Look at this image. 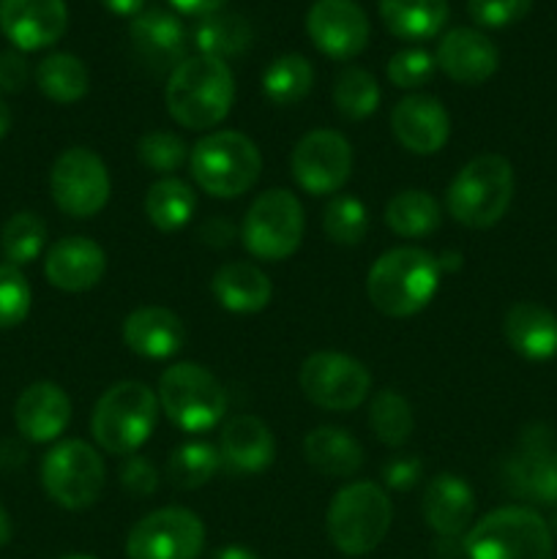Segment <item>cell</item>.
Wrapping results in <instances>:
<instances>
[{
  "label": "cell",
  "instance_id": "1",
  "mask_svg": "<svg viewBox=\"0 0 557 559\" xmlns=\"http://www.w3.org/2000/svg\"><path fill=\"white\" fill-rule=\"evenodd\" d=\"M440 260L418 246L391 249L371 265L366 295L380 314L402 320L424 311L440 287Z\"/></svg>",
  "mask_w": 557,
  "mask_h": 559
},
{
  "label": "cell",
  "instance_id": "2",
  "mask_svg": "<svg viewBox=\"0 0 557 559\" xmlns=\"http://www.w3.org/2000/svg\"><path fill=\"white\" fill-rule=\"evenodd\" d=\"M167 112L183 129L205 131L222 123L235 102L233 71L224 60L194 55L169 74L164 91Z\"/></svg>",
  "mask_w": 557,
  "mask_h": 559
},
{
  "label": "cell",
  "instance_id": "3",
  "mask_svg": "<svg viewBox=\"0 0 557 559\" xmlns=\"http://www.w3.org/2000/svg\"><path fill=\"white\" fill-rule=\"evenodd\" d=\"M513 200V167L506 156L484 153L464 164L446 191V207L462 227L489 229Z\"/></svg>",
  "mask_w": 557,
  "mask_h": 559
},
{
  "label": "cell",
  "instance_id": "4",
  "mask_svg": "<svg viewBox=\"0 0 557 559\" xmlns=\"http://www.w3.org/2000/svg\"><path fill=\"white\" fill-rule=\"evenodd\" d=\"M158 409V396L151 388L131 380L118 382L93 407V440L112 456H131L156 429Z\"/></svg>",
  "mask_w": 557,
  "mask_h": 559
},
{
  "label": "cell",
  "instance_id": "5",
  "mask_svg": "<svg viewBox=\"0 0 557 559\" xmlns=\"http://www.w3.org/2000/svg\"><path fill=\"white\" fill-rule=\"evenodd\" d=\"M191 178L205 194L235 200L260 180V147L240 131H213L191 147Z\"/></svg>",
  "mask_w": 557,
  "mask_h": 559
},
{
  "label": "cell",
  "instance_id": "6",
  "mask_svg": "<svg viewBox=\"0 0 557 559\" xmlns=\"http://www.w3.org/2000/svg\"><path fill=\"white\" fill-rule=\"evenodd\" d=\"M393 508L386 491L369 480L344 486L328 508V538L342 555L364 557L386 540Z\"/></svg>",
  "mask_w": 557,
  "mask_h": 559
},
{
  "label": "cell",
  "instance_id": "7",
  "mask_svg": "<svg viewBox=\"0 0 557 559\" xmlns=\"http://www.w3.org/2000/svg\"><path fill=\"white\" fill-rule=\"evenodd\" d=\"M467 559H555V540L530 508H500L481 519L464 540Z\"/></svg>",
  "mask_w": 557,
  "mask_h": 559
},
{
  "label": "cell",
  "instance_id": "8",
  "mask_svg": "<svg viewBox=\"0 0 557 559\" xmlns=\"http://www.w3.org/2000/svg\"><path fill=\"white\" fill-rule=\"evenodd\" d=\"M158 407L189 435L211 431L227 413V391L200 364H175L158 380Z\"/></svg>",
  "mask_w": 557,
  "mask_h": 559
},
{
  "label": "cell",
  "instance_id": "9",
  "mask_svg": "<svg viewBox=\"0 0 557 559\" xmlns=\"http://www.w3.org/2000/svg\"><path fill=\"white\" fill-rule=\"evenodd\" d=\"M304 205L287 189H271L246 211L240 238L246 251L262 262L289 260L304 240Z\"/></svg>",
  "mask_w": 557,
  "mask_h": 559
},
{
  "label": "cell",
  "instance_id": "10",
  "mask_svg": "<svg viewBox=\"0 0 557 559\" xmlns=\"http://www.w3.org/2000/svg\"><path fill=\"white\" fill-rule=\"evenodd\" d=\"M42 484L49 500L60 508L85 511L102 497L107 469L96 448L82 440H66L44 456Z\"/></svg>",
  "mask_w": 557,
  "mask_h": 559
},
{
  "label": "cell",
  "instance_id": "11",
  "mask_svg": "<svg viewBox=\"0 0 557 559\" xmlns=\"http://www.w3.org/2000/svg\"><path fill=\"white\" fill-rule=\"evenodd\" d=\"M107 164L91 147H69L49 173L52 202L71 218H93L109 202Z\"/></svg>",
  "mask_w": 557,
  "mask_h": 559
},
{
  "label": "cell",
  "instance_id": "12",
  "mask_svg": "<svg viewBox=\"0 0 557 559\" xmlns=\"http://www.w3.org/2000/svg\"><path fill=\"white\" fill-rule=\"evenodd\" d=\"M300 391L311 404L331 413L358 409L371 391V374L360 360L344 353H315L300 366Z\"/></svg>",
  "mask_w": 557,
  "mask_h": 559
},
{
  "label": "cell",
  "instance_id": "13",
  "mask_svg": "<svg viewBox=\"0 0 557 559\" xmlns=\"http://www.w3.org/2000/svg\"><path fill=\"white\" fill-rule=\"evenodd\" d=\"M205 549V524L186 508L147 513L126 538L129 559H197Z\"/></svg>",
  "mask_w": 557,
  "mask_h": 559
},
{
  "label": "cell",
  "instance_id": "14",
  "mask_svg": "<svg viewBox=\"0 0 557 559\" xmlns=\"http://www.w3.org/2000/svg\"><path fill=\"white\" fill-rule=\"evenodd\" d=\"M289 167H293L295 183L306 194H336L353 173V147L339 131L315 129L295 145Z\"/></svg>",
  "mask_w": 557,
  "mask_h": 559
},
{
  "label": "cell",
  "instance_id": "15",
  "mask_svg": "<svg viewBox=\"0 0 557 559\" xmlns=\"http://www.w3.org/2000/svg\"><path fill=\"white\" fill-rule=\"evenodd\" d=\"M306 31L322 55L349 60L369 44V16L353 0H315L306 14Z\"/></svg>",
  "mask_w": 557,
  "mask_h": 559
},
{
  "label": "cell",
  "instance_id": "16",
  "mask_svg": "<svg viewBox=\"0 0 557 559\" xmlns=\"http://www.w3.org/2000/svg\"><path fill=\"white\" fill-rule=\"evenodd\" d=\"M69 25L66 0H0V31L20 52L52 47Z\"/></svg>",
  "mask_w": 557,
  "mask_h": 559
},
{
  "label": "cell",
  "instance_id": "17",
  "mask_svg": "<svg viewBox=\"0 0 557 559\" xmlns=\"http://www.w3.org/2000/svg\"><path fill=\"white\" fill-rule=\"evenodd\" d=\"M129 41L137 60L151 71L173 74L186 60V27L175 14L164 9H147L129 25Z\"/></svg>",
  "mask_w": 557,
  "mask_h": 559
},
{
  "label": "cell",
  "instance_id": "18",
  "mask_svg": "<svg viewBox=\"0 0 557 559\" xmlns=\"http://www.w3.org/2000/svg\"><path fill=\"white\" fill-rule=\"evenodd\" d=\"M391 129L399 145L407 147L410 153L431 156L446 147L448 136H451V118L440 98L415 93L393 107Z\"/></svg>",
  "mask_w": 557,
  "mask_h": 559
},
{
  "label": "cell",
  "instance_id": "19",
  "mask_svg": "<svg viewBox=\"0 0 557 559\" xmlns=\"http://www.w3.org/2000/svg\"><path fill=\"white\" fill-rule=\"evenodd\" d=\"M437 69L459 85H481L500 66V52L489 36L473 27H453L437 44Z\"/></svg>",
  "mask_w": 557,
  "mask_h": 559
},
{
  "label": "cell",
  "instance_id": "20",
  "mask_svg": "<svg viewBox=\"0 0 557 559\" xmlns=\"http://www.w3.org/2000/svg\"><path fill=\"white\" fill-rule=\"evenodd\" d=\"M104 271H107L104 249L96 240L82 238V235H71L52 243L44 260L47 282L63 293H87L102 282Z\"/></svg>",
  "mask_w": 557,
  "mask_h": 559
},
{
  "label": "cell",
  "instance_id": "21",
  "mask_svg": "<svg viewBox=\"0 0 557 559\" xmlns=\"http://www.w3.org/2000/svg\"><path fill=\"white\" fill-rule=\"evenodd\" d=\"M222 467L233 475H257L276 459V440L271 429L254 415H235L227 420L218 440Z\"/></svg>",
  "mask_w": 557,
  "mask_h": 559
},
{
  "label": "cell",
  "instance_id": "22",
  "mask_svg": "<svg viewBox=\"0 0 557 559\" xmlns=\"http://www.w3.org/2000/svg\"><path fill=\"white\" fill-rule=\"evenodd\" d=\"M71 420V402L55 382H33L14 404V424L31 442H52Z\"/></svg>",
  "mask_w": 557,
  "mask_h": 559
},
{
  "label": "cell",
  "instance_id": "23",
  "mask_svg": "<svg viewBox=\"0 0 557 559\" xmlns=\"http://www.w3.org/2000/svg\"><path fill=\"white\" fill-rule=\"evenodd\" d=\"M123 342L140 358L167 360L186 344V325L164 306H140L123 320Z\"/></svg>",
  "mask_w": 557,
  "mask_h": 559
},
{
  "label": "cell",
  "instance_id": "24",
  "mask_svg": "<svg viewBox=\"0 0 557 559\" xmlns=\"http://www.w3.org/2000/svg\"><path fill=\"white\" fill-rule=\"evenodd\" d=\"M424 519L440 538H457L475 516V495L459 475L440 473L424 489Z\"/></svg>",
  "mask_w": 557,
  "mask_h": 559
},
{
  "label": "cell",
  "instance_id": "25",
  "mask_svg": "<svg viewBox=\"0 0 557 559\" xmlns=\"http://www.w3.org/2000/svg\"><path fill=\"white\" fill-rule=\"evenodd\" d=\"M513 353L528 360H549L557 355V317L541 304H513L502 322Z\"/></svg>",
  "mask_w": 557,
  "mask_h": 559
},
{
  "label": "cell",
  "instance_id": "26",
  "mask_svg": "<svg viewBox=\"0 0 557 559\" xmlns=\"http://www.w3.org/2000/svg\"><path fill=\"white\" fill-rule=\"evenodd\" d=\"M211 289L222 309L233 314H257L273 298L271 278L251 262H227L218 267Z\"/></svg>",
  "mask_w": 557,
  "mask_h": 559
},
{
  "label": "cell",
  "instance_id": "27",
  "mask_svg": "<svg viewBox=\"0 0 557 559\" xmlns=\"http://www.w3.org/2000/svg\"><path fill=\"white\" fill-rule=\"evenodd\" d=\"M304 456L317 473L328 478H353L364 467V448L349 431L320 426L304 440Z\"/></svg>",
  "mask_w": 557,
  "mask_h": 559
},
{
  "label": "cell",
  "instance_id": "28",
  "mask_svg": "<svg viewBox=\"0 0 557 559\" xmlns=\"http://www.w3.org/2000/svg\"><path fill=\"white\" fill-rule=\"evenodd\" d=\"M508 484L513 495L535 506H557V462L541 445H528L508 464Z\"/></svg>",
  "mask_w": 557,
  "mask_h": 559
},
{
  "label": "cell",
  "instance_id": "29",
  "mask_svg": "<svg viewBox=\"0 0 557 559\" xmlns=\"http://www.w3.org/2000/svg\"><path fill=\"white\" fill-rule=\"evenodd\" d=\"M388 31L404 41H426L448 22V0H380Z\"/></svg>",
  "mask_w": 557,
  "mask_h": 559
},
{
  "label": "cell",
  "instance_id": "30",
  "mask_svg": "<svg viewBox=\"0 0 557 559\" xmlns=\"http://www.w3.org/2000/svg\"><path fill=\"white\" fill-rule=\"evenodd\" d=\"M254 41V27L246 16L229 14V11H216V14L202 16L194 31V44L200 55L216 58L227 63L229 58H238Z\"/></svg>",
  "mask_w": 557,
  "mask_h": 559
},
{
  "label": "cell",
  "instance_id": "31",
  "mask_svg": "<svg viewBox=\"0 0 557 559\" xmlns=\"http://www.w3.org/2000/svg\"><path fill=\"white\" fill-rule=\"evenodd\" d=\"M440 202L426 191H399L386 205V224L399 238H426L440 227Z\"/></svg>",
  "mask_w": 557,
  "mask_h": 559
},
{
  "label": "cell",
  "instance_id": "32",
  "mask_svg": "<svg viewBox=\"0 0 557 559\" xmlns=\"http://www.w3.org/2000/svg\"><path fill=\"white\" fill-rule=\"evenodd\" d=\"M197 207V197L189 183L178 178H162L147 189L145 216L162 233H178L191 222Z\"/></svg>",
  "mask_w": 557,
  "mask_h": 559
},
{
  "label": "cell",
  "instance_id": "33",
  "mask_svg": "<svg viewBox=\"0 0 557 559\" xmlns=\"http://www.w3.org/2000/svg\"><path fill=\"white\" fill-rule=\"evenodd\" d=\"M36 85L49 102L55 104H74L87 96L91 87V74L87 66L76 55L52 52L38 63Z\"/></svg>",
  "mask_w": 557,
  "mask_h": 559
},
{
  "label": "cell",
  "instance_id": "34",
  "mask_svg": "<svg viewBox=\"0 0 557 559\" xmlns=\"http://www.w3.org/2000/svg\"><path fill=\"white\" fill-rule=\"evenodd\" d=\"M315 87V69L304 55H282L262 74V93L276 107H293L304 102Z\"/></svg>",
  "mask_w": 557,
  "mask_h": 559
},
{
  "label": "cell",
  "instance_id": "35",
  "mask_svg": "<svg viewBox=\"0 0 557 559\" xmlns=\"http://www.w3.org/2000/svg\"><path fill=\"white\" fill-rule=\"evenodd\" d=\"M222 467L218 448L211 442H186L178 451H173L167 462V480L180 491H191L205 486Z\"/></svg>",
  "mask_w": 557,
  "mask_h": 559
},
{
  "label": "cell",
  "instance_id": "36",
  "mask_svg": "<svg viewBox=\"0 0 557 559\" xmlns=\"http://www.w3.org/2000/svg\"><path fill=\"white\" fill-rule=\"evenodd\" d=\"M44 243H47V224L31 211L14 213L0 233V251H3L5 265H31L42 254Z\"/></svg>",
  "mask_w": 557,
  "mask_h": 559
},
{
  "label": "cell",
  "instance_id": "37",
  "mask_svg": "<svg viewBox=\"0 0 557 559\" xmlns=\"http://www.w3.org/2000/svg\"><path fill=\"white\" fill-rule=\"evenodd\" d=\"M369 426L382 445L402 448L413 435V407L396 391H380L369 404Z\"/></svg>",
  "mask_w": 557,
  "mask_h": 559
},
{
  "label": "cell",
  "instance_id": "38",
  "mask_svg": "<svg viewBox=\"0 0 557 559\" xmlns=\"http://www.w3.org/2000/svg\"><path fill=\"white\" fill-rule=\"evenodd\" d=\"M333 104L339 115L347 120H364L377 112L380 107V85L366 69L349 66L336 76L333 85Z\"/></svg>",
  "mask_w": 557,
  "mask_h": 559
},
{
  "label": "cell",
  "instance_id": "39",
  "mask_svg": "<svg viewBox=\"0 0 557 559\" xmlns=\"http://www.w3.org/2000/svg\"><path fill=\"white\" fill-rule=\"evenodd\" d=\"M322 229L336 246H358L369 233V211L358 197L339 194L322 213Z\"/></svg>",
  "mask_w": 557,
  "mask_h": 559
},
{
  "label": "cell",
  "instance_id": "40",
  "mask_svg": "<svg viewBox=\"0 0 557 559\" xmlns=\"http://www.w3.org/2000/svg\"><path fill=\"white\" fill-rule=\"evenodd\" d=\"M137 158L142 167L169 178L189 162V145L173 131H147L137 142Z\"/></svg>",
  "mask_w": 557,
  "mask_h": 559
},
{
  "label": "cell",
  "instance_id": "41",
  "mask_svg": "<svg viewBox=\"0 0 557 559\" xmlns=\"http://www.w3.org/2000/svg\"><path fill=\"white\" fill-rule=\"evenodd\" d=\"M33 293L20 267L0 265V331H9L25 322L31 314Z\"/></svg>",
  "mask_w": 557,
  "mask_h": 559
},
{
  "label": "cell",
  "instance_id": "42",
  "mask_svg": "<svg viewBox=\"0 0 557 559\" xmlns=\"http://www.w3.org/2000/svg\"><path fill=\"white\" fill-rule=\"evenodd\" d=\"M435 71H437L435 55H429L420 47L399 49L386 66L388 80H391L396 87H402V91H415V87L429 85Z\"/></svg>",
  "mask_w": 557,
  "mask_h": 559
},
{
  "label": "cell",
  "instance_id": "43",
  "mask_svg": "<svg viewBox=\"0 0 557 559\" xmlns=\"http://www.w3.org/2000/svg\"><path fill=\"white\" fill-rule=\"evenodd\" d=\"M533 0H467V14L481 27H508L524 20Z\"/></svg>",
  "mask_w": 557,
  "mask_h": 559
},
{
  "label": "cell",
  "instance_id": "44",
  "mask_svg": "<svg viewBox=\"0 0 557 559\" xmlns=\"http://www.w3.org/2000/svg\"><path fill=\"white\" fill-rule=\"evenodd\" d=\"M120 489L129 491L131 497H151L156 495L158 489V469L147 462L140 453H131V456H123L120 462Z\"/></svg>",
  "mask_w": 557,
  "mask_h": 559
},
{
  "label": "cell",
  "instance_id": "45",
  "mask_svg": "<svg viewBox=\"0 0 557 559\" xmlns=\"http://www.w3.org/2000/svg\"><path fill=\"white\" fill-rule=\"evenodd\" d=\"M424 478V462L418 456H396L382 467V480L396 491L413 489Z\"/></svg>",
  "mask_w": 557,
  "mask_h": 559
},
{
  "label": "cell",
  "instance_id": "46",
  "mask_svg": "<svg viewBox=\"0 0 557 559\" xmlns=\"http://www.w3.org/2000/svg\"><path fill=\"white\" fill-rule=\"evenodd\" d=\"M27 60L22 58L20 49H5L0 52V91L3 93H20L27 85Z\"/></svg>",
  "mask_w": 557,
  "mask_h": 559
},
{
  "label": "cell",
  "instance_id": "47",
  "mask_svg": "<svg viewBox=\"0 0 557 559\" xmlns=\"http://www.w3.org/2000/svg\"><path fill=\"white\" fill-rule=\"evenodd\" d=\"M197 235H200L202 243L213 246V249H224V246L233 243V238H235L233 224L224 222V218H213V222H205Z\"/></svg>",
  "mask_w": 557,
  "mask_h": 559
},
{
  "label": "cell",
  "instance_id": "48",
  "mask_svg": "<svg viewBox=\"0 0 557 559\" xmlns=\"http://www.w3.org/2000/svg\"><path fill=\"white\" fill-rule=\"evenodd\" d=\"M173 9H178L180 14H191V16H208L216 14L227 5V0H169Z\"/></svg>",
  "mask_w": 557,
  "mask_h": 559
},
{
  "label": "cell",
  "instance_id": "49",
  "mask_svg": "<svg viewBox=\"0 0 557 559\" xmlns=\"http://www.w3.org/2000/svg\"><path fill=\"white\" fill-rule=\"evenodd\" d=\"M102 3L118 16H137L145 11L147 0H102Z\"/></svg>",
  "mask_w": 557,
  "mask_h": 559
},
{
  "label": "cell",
  "instance_id": "50",
  "mask_svg": "<svg viewBox=\"0 0 557 559\" xmlns=\"http://www.w3.org/2000/svg\"><path fill=\"white\" fill-rule=\"evenodd\" d=\"M213 559H260L254 555L251 549H244V546H224V549H218Z\"/></svg>",
  "mask_w": 557,
  "mask_h": 559
},
{
  "label": "cell",
  "instance_id": "51",
  "mask_svg": "<svg viewBox=\"0 0 557 559\" xmlns=\"http://www.w3.org/2000/svg\"><path fill=\"white\" fill-rule=\"evenodd\" d=\"M11 535H14V527H11V516L3 511V506H0V549L9 544Z\"/></svg>",
  "mask_w": 557,
  "mask_h": 559
},
{
  "label": "cell",
  "instance_id": "52",
  "mask_svg": "<svg viewBox=\"0 0 557 559\" xmlns=\"http://www.w3.org/2000/svg\"><path fill=\"white\" fill-rule=\"evenodd\" d=\"M11 129V109L5 107V102L0 98V136H5V131Z\"/></svg>",
  "mask_w": 557,
  "mask_h": 559
},
{
  "label": "cell",
  "instance_id": "53",
  "mask_svg": "<svg viewBox=\"0 0 557 559\" xmlns=\"http://www.w3.org/2000/svg\"><path fill=\"white\" fill-rule=\"evenodd\" d=\"M60 559H96V557H85V555H71V557H60Z\"/></svg>",
  "mask_w": 557,
  "mask_h": 559
}]
</instances>
